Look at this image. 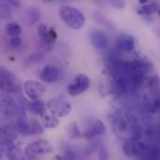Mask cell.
Here are the masks:
<instances>
[{"label": "cell", "mask_w": 160, "mask_h": 160, "mask_svg": "<svg viewBox=\"0 0 160 160\" xmlns=\"http://www.w3.org/2000/svg\"><path fill=\"white\" fill-rule=\"evenodd\" d=\"M98 160H109V152L105 146L98 148Z\"/></svg>", "instance_id": "27"}, {"label": "cell", "mask_w": 160, "mask_h": 160, "mask_svg": "<svg viewBox=\"0 0 160 160\" xmlns=\"http://www.w3.org/2000/svg\"><path fill=\"white\" fill-rule=\"evenodd\" d=\"M9 43H10V45H11L12 47H15V48H16V47L21 46V44H22V40H21L20 37H13V38H10Z\"/></svg>", "instance_id": "30"}, {"label": "cell", "mask_w": 160, "mask_h": 160, "mask_svg": "<svg viewBox=\"0 0 160 160\" xmlns=\"http://www.w3.org/2000/svg\"><path fill=\"white\" fill-rule=\"evenodd\" d=\"M115 43H116V48L120 52H131L135 49V45H136L135 38L127 33L120 34L116 38Z\"/></svg>", "instance_id": "12"}, {"label": "cell", "mask_w": 160, "mask_h": 160, "mask_svg": "<svg viewBox=\"0 0 160 160\" xmlns=\"http://www.w3.org/2000/svg\"><path fill=\"white\" fill-rule=\"evenodd\" d=\"M112 131L119 139H128V136L130 134V122L128 115H123L119 112L114 113L112 119Z\"/></svg>", "instance_id": "3"}, {"label": "cell", "mask_w": 160, "mask_h": 160, "mask_svg": "<svg viewBox=\"0 0 160 160\" xmlns=\"http://www.w3.org/2000/svg\"><path fill=\"white\" fill-rule=\"evenodd\" d=\"M155 33H156V35L158 36V38H159L160 39V28H156V29H155Z\"/></svg>", "instance_id": "31"}, {"label": "cell", "mask_w": 160, "mask_h": 160, "mask_svg": "<svg viewBox=\"0 0 160 160\" xmlns=\"http://www.w3.org/2000/svg\"><path fill=\"white\" fill-rule=\"evenodd\" d=\"M147 142L139 141L133 138H128L125 141L122 146L124 155L131 159L142 158L143 151L146 147Z\"/></svg>", "instance_id": "4"}, {"label": "cell", "mask_w": 160, "mask_h": 160, "mask_svg": "<svg viewBox=\"0 0 160 160\" xmlns=\"http://www.w3.org/2000/svg\"><path fill=\"white\" fill-rule=\"evenodd\" d=\"M1 136V144L10 146L14 144L18 138V132L14 126L11 125H3L0 130Z\"/></svg>", "instance_id": "13"}, {"label": "cell", "mask_w": 160, "mask_h": 160, "mask_svg": "<svg viewBox=\"0 0 160 160\" xmlns=\"http://www.w3.org/2000/svg\"><path fill=\"white\" fill-rule=\"evenodd\" d=\"M0 109H1V113L7 117H13L21 113L20 104L10 96L2 98Z\"/></svg>", "instance_id": "10"}, {"label": "cell", "mask_w": 160, "mask_h": 160, "mask_svg": "<svg viewBox=\"0 0 160 160\" xmlns=\"http://www.w3.org/2000/svg\"><path fill=\"white\" fill-rule=\"evenodd\" d=\"M48 31H49V29H48V27L46 26V24L40 23V24L38 25V34L40 39H42V38H45V36L47 35Z\"/></svg>", "instance_id": "28"}, {"label": "cell", "mask_w": 160, "mask_h": 160, "mask_svg": "<svg viewBox=\"0 0 160 160\" xmlns=\"http://www.w3.org/2000/svg\"><path fill=\"white\" fill-rule=\"evenodd\" d=\"M143 84L152 91H157L160 87V78L158 74H150L144 80Z\"/></svg>", "instance_id": "20"}, {"label": "cell", "mask_w": 160, "mask_h": 160, "mask_svg": "<svg viewBox=\"0 0 160 160\" xmlns=\"http://www.w3.org/2000/svg\"><path fill=\"white\" fill-rule=\"evenodd\" d=\"M15 128L18 132V134L23 136V137H28V136H33V128H32V119H28L24 115H20L16 121L15 124Z\"/></svg>", "instance_id": "15"}, {"label": "cell", "mask_w": 160, "mask_h": 160, "mask_svg": "<svg viewBox=\"0 0 160 160\" xmlns=\"http://www.w3.org/2000/svg\"><path fill=\"white\" fill-rule=\"evenodd\" d=\"M23 92L30 100H37L43 97L46 88L43 83L38 81L28 80L23 83Z\"/></svg>", "instance_id": "8"}, {"label": "cell", "mask_w": 160, "mask_h": 160, "mask_svg": "<svg viewBox=\"0 0 160 160\" xmlns=\"http://www.w3.org/2000/svg\"><path fill=\"white\" fill-rule=\"evenodd\" d=\"M58 15L65 24L71 29L79 30L85 24V15L75 7L69 5L61 6L58 9Z\"/></svg>", "instance_id": "1"}, {"label": "cell", "mask_w": 160, "mask_h": 160, "mask_svg": "<svg viewBox=\"0 0 160 160\" xmlns=\"http://www.w3.org/2000/svg\"><path fill=\"white\" fill-rule=\"evenodd\" d=\"M56 38H57V34L55 32V30L53 28H50L47 35L45 36L44 38L41 39L42 43L47 47V46H50L51 49L52 48V46L54 45L55 41H56Z\"/></svg>", "instance_id": "23"}, {"label": "cell", "mask_w": 160, "mask_h": 160, "mask_svg": "<svg viewBox=\"0 0 160 160\" xmlns=\"http://www.w3.org/2000/svg\"><path fill=\"white\" fill-rule=\"evenodd\" d=\"M40 16H41V13L39 11L38 8H37L36 7H31L27 9V12H26V17H27V22H28V24H35L37 23L39 19H40Z\"/></svg>", "instance_id": "21"}, {"label": "cell", "mask_w": 160, "mask_h": 160, "mask_svg": "<svg viewBox=\"0 0 160 160\" xmlns=\"http://www.w3.org/2000/svg\"><path fill=\"white\" fill-rule=\"evenodd\" d=\"M60 77V70L57 67L53 65H46L42 68L40 73H39V78L41 81L44 82H56Z\"/></svg>", "instance_id": "14"}, {"label": "cell", "mask_w": 160, "mask_h": 160, "mask_svg": "<svg viewBox=\"0 0 160 160\" xmlns=\"http://www.w3.org/2000/svg\"><path fill=\"white\" fill-rule=\"evenodd\" d=\"M90 84H91V80L89 79V77L86 74L80 73L75 77L74 81L68 85L67 90L70 96L77 97L86 92L89 89Z\"/></svg>", "instance_id": "7"}, {"label": "cell", "mask_w": 160, "mask_h": 160, "mask_svg": "<svg viewBox=\"0 0 160 160\" xmlns=\"http://www.w3.org/2000/svg\"><path fill=\"white\" fill-rule=\"evenodd\" d=\"M23 153H24V150L22 149L21 145L14 143L8 147L6 153V157L8 160H22Z\"/></svg>", "instance_id": "18"}, {"label": "cell", "mask_w": 160, "mask_h": 160, "mask_svg": "<svg viewBox=\"0 0 160 160\" xmlns=\"http://www.w3.org/2000/svg\"><path fill=\"white\" fill-rule=\"evenodd\" d=\"M149 107L152 112H160V94L155 98L152 103L149 104Z\"/></svg>", "instance_id": "26"}, {"label": "cell", "mask_w": 160, "mask_h": 160, "mask_svg": "<svg viewBox=\"0 0 160 160\" xmlns=\"http://www.w3.org/2000/svg\"><path fill=\"white\" fill-rule=\"evenodd\" d=\"M107 128L105 124L100 119H96L90 122V124L86 127L84 131L82 132V138L91 141L95 140L98 137H101L106 134Z\"/></svg>", "instance_id": "9"}, {"label": "cell", "mask_w": 160, "mask_h": 160, "mask_svg": "<svg viewBox=\"0 0 160 160\" xmlns=\"http://www.w3.org/2000/svg\"><path fill=\"white\" fill-rule=\"evenodd\" d=\"M68 135L70 139H73V140L82 138V133L81 132V130L78 128V125L76 123L71 124L68 128Z\"/></svg>", "instance_id": "24"}, {"label": "cell", "mask_w": 160, "mask_h": 160, "mask_svg": "<svg viewBox=\"0 0 160 160\" xmlns=\"http://www.w3.org/2000/svg\"><path fill=\"white\" fill-rule=\"evenodd\" d=\"M47 108L52 114L57 116L58 118L69 115L72 111V106L68 100L57 98H50L47 102Z\"/></svg>", "instance_id": "5"}, {"label": "cell", "mask_w": 160, "mask_h": 160, "mask_svg": "<svg viewBox=\"0 0 160 160\" xmlns=\"http://www.w3.org/2000/svg\"><path fill=\"white\" fill-rule=\"evenodd\" d=\"M47 104L42 101L41 99L37 100H31L27 104V110L30 113L34 115H38L39 117H43L45 114H47Z\"/></svg>", "instance_id": "16"}, {"label": "cell", "mask_w": 160, "mask_h": 160, "mask_svg": "<svg viewBox=\"0 0 160 160\" xmlns=\"http://www.w3.org/2000/svg\"><path fill=\"white\" fill-rule=\"evenodd\" d=\"M59 125V118L53 114H45L42 117V126L47 129H53Z\"/></svg>", "instance_id": "19"}, {"label": "cell", "mask_w": 160, "mask_h": 160, "mask_svg": "<svg viewBox=\"0 0 160 160\" xmlns=\"http://www.w3.org/2000/svg\"><path fill=\"white\" fill-rule=\"evenodd\" d=\"M52 160H77V156L72 150H66L64 154L56 155Z\"/></svg>", "instance_id": "25"}, {"label": "cell", "mask_w": 160, "mask_h": 160, "mask_svg": "<svg viewBox=\"0 0 160 160\" xmlns=\"http://www.w3.org/2000/svg\"><path fill=\"white\" fill-rule=\"evenodd\" d=\"M5 30L7 32L8 35L11 36V38L13 37H19V35L22 32V28L20 26V24L16 22H8L5 26Z\"/></svg>", "instance_id": "22"}, {"label": "cell", "mask_w": 160, "mask_h": 160, "mask_svg": "<svg viewBox=\"0 0 160 160\" xmlns=\"http://www.w3.org/2000/svg\"><path fill=\"white\" fill-rule=\"evenodd\" d=\"M89 37H90V43L95 49L98 51H102L107 48L109 44V37L106 34V32H104L103 30L93 29L90 32Z\"/></svg>", "instance_id": "11"}, {"label": "cell", "mask_w": 160, "mask_h": 160, "mask_svg": "<svg viewBox=\"0 0 160 160\" xmlns=\"http://www.w3.org/2000/svg\"><path fill=\"white\" fill-rule=\"evenodd\" d=\"M53 151V148L49 141L45 139L36 140L24 148V156L28 158H35L39 156L49 155Z\"/></svg>", "instance_id": "2"}, {"label": "cell", "mask_w": 160, "mask_h": 160, "mask_svg": "<svg viewBox=\"0 0 160 160\" xmlns=\"http://www.w3.org/2000/svg\"><path fill=\"white\" fill-rule=\"evenodd\" d=\"M0 75V88L3 92L7 94H14L20 90V85L13 73L5 68H1Z\"/></svg>", "instance_id": "6"}, {"label": "cell", "mask_w": 160, "mask_h": 160, "mask_svg": "<svg viewBox=\"0 0 160 160\" xmlns=\"http://www.w3.org/2000/svg\"><path fill=\"white\" fill-rule=\"evenodd\" d=\"M110 4H111V6H112V8H118V9L123 8H125V6H126V3H125L124 1H120V0L111 1V2H110Z\"/></svg>", "instance_id": "29"}, {"label": "cell", "mask_w": 160, "mask_h": 160, "mask_svg": "<svg viewBox=\"0 0 160 160\" xmlns=\"http://www.w3.org/2000/svg\"><path fill=\"white\" fill-rule=\"evenodd\" d=\"M137 13L143 17H149L153 14L160 15V5L157 2H148L145 5H142L137 8Z\"/></svg>", "instance_id": "17"}]
</instances>
